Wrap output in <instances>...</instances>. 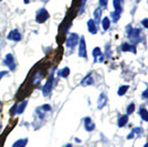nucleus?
<instances>
[{
  "label": "nucleus",
  "instance_id": "1",
  "mask_svg": "<svg viewBox=\"0 0 148 147\" xmlns=\"http://www.w3.org/2000/svg\"><path fill=\"white\" fill-rule=\"evenodd\" d=\"M127 30V34H128V38L130 39V41L133 42V44H137L138 42H140L144 37H143L142 30L138 29V28H132L130 25H128V28L126 29Z\"/></svg>",
  "mask_w": 148,
  "mask_h": 147
},
{
  "label": "nucleus",
  "instance_id": "2",
  "mask_svg": "<svg viewBox=\"0 0 148 147\" xmlns=\"http://www.w3.org/2000/svg\"><path fill=\"white\" fill-rule=\"evenodd\" d=\"M27 105H28V100H23L22 102H20L18 104H14L10 109V115L14 116V115H21L25 110L27 109Z\"/></svg>",
  "mask_w": 148,
  "mask_h": 147
},
{
  "label": "nucleus",
  "instance_id": "3",
  "mask_svg": "<svg viewBox=\"0 0 148 147\" xmlns=\"http://www.w3.org/2000/svg\"><path fill=\"white\" fill-rule=\"evenodd\" d=\"M53 82H54V76H53V74L51 73L49 76V79H48V81L45 82V84L41 87V91H42L43 96H49L50 94H51L52 90H53V86H54Z\"/></svg>",
  "mask_w": 148,
  "mask_h": 147
},
{
  "label": "nucleus",
  "instance_id": "4",
  "mask_svg": "<svg viewBox=\"0 0 148 147\" xmlns=\"http://www.w3.org/2000/svg\"><path fill=\"white\" fill-rule=\"evenodd\" d=\"M3 64L9 69L8 71H12V72L16 71V69H17V62H16V59H14L12 53H7L5 59H3Z\"/></svg>",
  "mask_w": 148,
  "mask_h": 147
},
{
  "label": "nucleus",
  "instance_id": "5",
  "mask_svg": "<svg viewBox=\"0 0 148 147\" xmlns=\"http://www.w3.org/2000/svg\"><path fill=\"white\" fill-rule=\"evenodd\" d=\"M44 78V71L42 69H39L37 70L33 75H32V78H31V85L32 86H39L40 85V83L42 82Z\"/></svg>",
  "mask_w": 148,
  "mask_h": 147
},
{
  "label": "nucleus",
  "instance_id": "6",
  "mask_svg": "<svg viewBox=\"0 0 148 147\" xmlns=\"http://www.w3.org/2000/svg\"><path fill=\"white\" fill-rule=\"evenodd\" d=\"M79 41H80V37L77 36V33H70L69 37L66 38L65 45H66V48H69V49L73 50L77 45Z\"/></svg>",
  "mask_w": 148,
  "mask_h": 147
},
{
  "label": "nucleus",
  "instance_id": "7",
  "mask_svg": "<svg viewBox=\"0 0 148 147\" xmlns=\"http://www.w3.org/2000/svg\"><path fill=\"white\" fill-rule=\"evenodd\" d=\"M50 18V13L45 8H40L36 13V21L38 23H44Z\"/></svg>",
  "mask_w": 148,
  "mask_h": 147
},
{
  "label": "nucleus",
  "instance_id": "8",
  "mask_svg": "<svg viewBox=\"0 0 148 147\" xmlns=\"http://www.w3.org/2000/svg\"><path fill=\"white\" fill-rule=\"evenodd\" d=\"M7 39L9 41H13V42H20L22 40V34L18 29H12L11 31L8 32Z\"/></svg>",
  "mask_w": 148,
  "mask_h": 147
},
{
  "label": "nucleus",
  "instance_id": "9",
  "mask_svg": "<svg viewBox=\"0 0 148 147\" xmlns=\"http://www.w3.org/2000/svg\"><path fill=\"white\" fill-rule=\"evenodd\" d=\"M79 56L86 59L87 52H86V43H85V38L81 37L79 41Z\"/></svg>",
  "mask_w": 148,
  "mask_h": 147
},
{
  "label": "nucleus",
  "instance_id": "10",
  "mask_svg": "<svg viewBox=\"0 0 148 147\" xmlns=\"http://www.w3.org/2000/svg\"><path fill=\"white\" fill-rule=\"evenodd\" d=\"M87 30L92 34H96L97 33V25H96L94 19H90L87 21Z\"/></svg>",
  "mask_w": 148,
  "mask_h": 147
},
{
  "label": "nucleus",
  "instance_id": "11",
  "mask_svg": "<svg viewBox=\"0 0 148 147\" xmlns=\"http://www.w3.org/2000/svg\"><path fill=\"white\" fill-rule=\"evenodd\" d=\"M121 49H122L123 52H133V53H136V45L133 44V43H123L121 45Z\"/></svg>",
  "mask_w": 148,
  "mask_h": 147
},
{
  "label": "nucleus",
  "instance_id": "12",
  "mask_svg": "<svg viewBox=\"0 0 148 147\" xmlns=\"http://www.w3.org/2000/svg\"><path fill=\"white\" fill-rule=\"evenodd\" d=\"M123 2H124V0H114L113 3H114V9H115V10H114L113 12L121 16L122 10H123Z\"/></svg>",
  "mask_w": 148,
  "mask_h": 147
},
{
  "label": "nucleus",
  "instance_id": "13",
  "mask_svg": "<svg viewBox=\"0 0 148 147\" xmlns=\"http://www.w3.org/2000/svg\"><path fill=\"white\" fill-rule=\"evenodd\" d=\"M84 128L86 129L87 132H92L95 129V124L92 121V118H90V117L84 118Z\"/></svg>",
  "mask_w": 148,
  "mask_h": 147
},
{
  "label": "nucleus",
  "instance_id": "14",
  "mask_svg": "<svg viewBox=\"0 0 148 147\" xmlns=\"http://www.w3.org/2000/svg\"><path fill=\"white\" fill-rule=\"evenodd\" d=\"M93 55H94V59L96 62H102L103 61V54H102V51L99 48H95L93 50Z\"/></svg>",
  "mask_w": 148,
  "mask_h": 147
},
{
  "label": "nucleus",
  "instance_id": "15",
  "mask_svg": "<svg viewBox=\"0 0 148 147\" xmlns=\"http://www.w3.org/2000/svg\"><path fill=\"white\" fill-rule=\"evenodd\" d=\"M93 83H94V80H93V76L92 74H87L86 76L82 80V82H81V84L83 86H87V85H92Z\"/></svg>",
  "mask_w": 148,
  "mask_h": 147
},
{
  "label": "nucleus",
  "instance_id": "16",
  "mask_svg": "<svg viewBox=\"0 0 148 147\" xmlns=\"http://www.w3.org/2000/svg\"><path fill=\"white\" fill-rule=\"evenodd\" d=\"M127 122H128V115H121L117 121L118 127H124L127 124Z\"/></svg>",
  "mask_w": 148,
  "mask_h": 147
},
{
  "label": "nucleus",
  "instance_id": "17",
  "mask_svg": "<svg viewBox=\"0 0 148 147\" xmlns=\"http://www.w3.org/2000/svg\"><path fill=\"white\" fill-rule=\"evenodd\" d=\"M58 75L60 76V78H63V79H66L69 75H70V69L68 67H63L61 70H59L58 71Z\"/></svg>",
  "mask_w": 148,
  "mask_h": 147
},
{
  "label": "nucleus",
  "instance_id": "18",
  "mask_svg": "<svg viewBox=\"0 0 148 147\" xmlns=\"http://www.w3.org/2000/svg\"><path fill=\"white\" fill-rule=\"evenodd\" d=\"M106 102H107V96L105 95L104 93H102L99 98V109H103L105 105H106Z\"/></svg>",
  "mask_w": 148,
  "mask_h": 147
},
{
  "label": "nucleus",
  "instance_id": "19",
  "mask_svg": "<svg viewBox=\"0 0 148 147\" xmlns=\"http://www.w3.org/2000/svg\"><path fill=\"white\" fill-rule=\"evenodd\" d=\"M28 144V138H21L13 143L12 147H25Z\"/></svg>",
  "mask_w": 148,
  "mask_h": 147
},
{
  "label": "nucleus",
  "instance_id": "20",
  "mask_svg": "<svg viewBox=\"0 0 148 147\" xmlns=\"http://www.w3.org/2000/svg\"><path fill=\"white\" fill-rule=\"evenodd\" d=\"M143 132V128L142 127H136V128H133V131L130 132V134L127 136V138L128 139H132L134 136H137V135H140Z\"/></svg>",
  "mask_w": 148,
  "mask_h": 147
},
{
  "label": "nucleus",
  "instance_id": "21",
  "mask_svg": "<svg viewBox=\"0 0 148 147\" xmlns=\"http://www.w3.org/2000/svg\"><path fill=\"white\" fill-rule=\"evenodd\" d=\"M139 115H140V117H142L143 121L148 122V111L146 110L144 106H142V107L139 109Z\"/></svg>",
  "mask_w": 148,
  "mask_h": 147
},
{
  "label": "nucleus",
  "instance_id": "22",
  "mask_svg": "<svg viewBox=\"0 0 148 147\" xmlns=\"http://www.w3.org/2000/svg\"><path fill=\"white\" fill-rule=\"evenodd\" d=\"M101 16H102V8L99 7L94 11V20H95V22H101Z\"/></svg>",
  "mask_w": 148,
  "mask_h": 147
},
{
  "label": "nucleus",
  "instance_id": "23",
  "mask_svg": "<svg viewBox=\"0 0 148 147\" xmlns=\"http://www.w3.org/2000/svg\"><path fill=\"white\" fill-rule=\"evenodd\" d=\"M102 25H103V29L104 30L110 29V27H111V19L108 18V17L103 18V20H102Z\"/></svg>",
  "mask_w": 148,
  "mask_h": 147
},
{
  "label": "nucleus",
  "instance_id": "24",
  "mask_svg": "<svg viewBox=\"0 0 148 147\" xmlns=\"http://www.w3.org/2000/svg\"><path fill=\"white\" fill-rule=\"evenodd\" d=\"M128 87H130L128 85H122L121 87H119V89H118L117 94L119 95V96H123L124 94H125V93L128 91Z\"/></svg>",
  "mask_w": 148,
  "mask_h": 147
},
{
  "label": "nucleus",
  "instance_id": "25",
  "mask_svg": "<svg viewBox=\"0 0 148 147\" xmlns=\"http://www.w3.org/2000/svg\"><path fill=\"white\" fill-rule=\"evenodd\" d=\"M134 111H135V104H134V103H130V104L127 106V109H126V115H130Z\"/></svg>",
  "mask_w": 148,
  "mask_h": 147
},
{
  "label": "nucleus",
  "instance_id": "26",
  "mask_svg": "<svg viewBox=\"0 0 148 147\" xmlns=\"http://www.w3.org/2000/svg\"><path fill=\"white\" fill-rule=\"evenodd\" d=\"M40 107H41V110H43L45 113H48V112H50V111L52 110V107H51L50 104H43V105H41Z\"/></svg>",
  "mask_w": 148,
  "mask_h": 147
},
{
  "label": "nucleus",
  "instance_id": "27",
  "mask_svg": "<svg viewBox=\"0 0 148 147\" xmlns=\"http://www.w3.org/2000/svg\"><path fill=\"white\" fill-rule=\"evenodd\" d=\"M107 2H108V0H99V6H101V8H105V7L107 6Z\"/></svg>",
  "mask_w": 148,
  "mask_h": 147
},
{
  "label": "nucleus",
  "instance_id": "28",
  "mask_svg": "<svg viewBox=\"0 0 148 147\" xmlns=\"http://www.w3.org/2000/svg\"><path fill=\"white\" fill-rule=\"evenodd\" d=\"M9 74V71H0V81L3 79V76H6Z\"/></svg>",
  "mask_w": 148,
  "mask_h": 147
},
{
  "label": "nucleus",
  "instance_id": "29",
  "mask_svg": "<svg viewBox=\"0 0 148 147\" xmlns=\"http://www.w3.org/2000/svg\"><path fill=\"white\" fill-rule=\"evenodd\" d=\"M142 25L145 27V28H147L148 29V18H145L142 20Z\"/></svg>",
  "mask_w": 148,
  "mask_h": 147
},
{
  "label": "nucleus",
  "instance_id": "30",
  "mask_svg": "<svg viewBox=\"0 0 148 147\" xmlns=\"http://www.w3.org/2000/svg\"><path fill=\"white\" fill-rule=\"evenodd\" d=\"M143 98H148V87L146 89V91H144V92H143Z\"/></svg>",
  "mask_w": 148,
  "mask_h": 147
},
{
  "label": "nucleus",
  "instance_id": "31",
  "mask_svg": "<svg viewBox=\"0 0 148 147\" xmlns=\"http://www.w3.org/2000/svg\"><path fill=\"white\" fill-rule=\"evenodd\" d=\"M2 107H3V105H2V102L0 101V114H1V112H2Z\"/></svg>",
  "mask_w": 148,
  "mask_h": 147
},
{
  "label": "nucleus",
  "instance_id": "32",
  "mask_svg": "<svg viewBox=\"0 0 148 147\" xmlns=\"http://www.w3.org/2000/svg\"><path fill=\"white\" fill-rule=\"evenodd\" d=\"M63 147H72V144H66V145H64Z\"/></svg>",
  "mask_w": 148,
  "mask_h": 147
},
{
  "label": "nucleus",
  "instance_id": "33",
  "mask_svg": "<svg viewBox=\"0 0 148 147\" xmlns=\"http://www.w3.org/2000/svg\"><path fill=\"white\" fill-rule=\"evenodd\" d=\"M1 128H2V125H1V123H0V131H1Z\"/></svg>",
  "mask_w": 148,
  "mask_h": 147
},
{
  "label": "nucleus",
  "instance_id": "34",
  "mask_svg": "<svg viewBox=\"0 0 148 147\" xmlns=\"http://www.w3.org/2000/svg\"><path fill=\"white\" fill-rule=\"evenodd\" d=\"M144 147H148V143H147V144H145V146H144Z\"/></svg>",
  "mask_w": 148,
  "mask_h": 147
},
{
  "label": "nucleus",
  "instance_id": "35",
  "mask_svg": "<svg viewBox=\"0 0 148 147\" xmlns=\"http://www.w3.org/2000/svg\"><path fill=\"white\" fill-rule=\"evenodd\" d=\"M1 1H2V0H0V2H1Z\"/></svg>",
  "mask_w": 148,
  "mask_h": 147
},
{
  "label": "nucleus",
  "instance_id": "36",
  "mask_svg": "<svg viewBox=\"0 0 148 147\" xmlns=\"http://www.w3.org/2000/svg\"><path fill=\"white\" fill-rule=\"evenodd\" d=\"M84 2H85V0H84Z\"/></svg>",
  "mask_w": 148,
  "mask_h": 147
}]
</instances>
